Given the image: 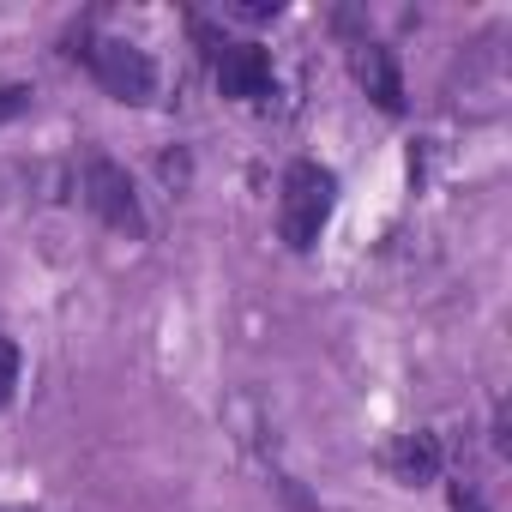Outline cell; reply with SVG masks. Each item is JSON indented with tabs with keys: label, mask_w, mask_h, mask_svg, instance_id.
Returning <instances> with one entry per match:
<instances>
[{
	"label": "cell",
	"mask_w": 512,
	"mask_h": 512,
	"mask_svg": "<svg viewBox=\"0 0 512 512\" xmlns=\"http://www.w3.org/2000/svg\"><path fill=\"white\" fill-rule=\"evenodd\" d=\"M67 55L85 61L97 73V85L115 97V103H151L157 97V61L127 43V37H91V31H73L67 37Z\"/></svg>",
	"instance_id": "obj_2"
},
{
	"label": "cell",
	"mask_w": 512,
	"mask_h": 512,
	"mask_svg": "<svg viewBox=\"0 0 512 512\" xmlns=\"http://www.w3.org/2000/svg\"><path fill=\"white\" fill-rule=\"evenodd\" d=\"M31 109V85H0V121H13Z\"/></svg>",
	"instance_id": "obj_8"
},
{
	"label": "cell",
	"mask_w": 512,
	"mask_h": 512,
	"mask_svg": "<svg viewBox=\"0 0 512 512\" xmlns=\"http://www.w3.org/2000/svg\"><path fill=\"white\" fill-rule=\"evenodd\" d=\"M350 67H356V85H362L386 115H404V79H398V61H392L386 43L362 37V43L350 49Z\"/></svg>",
	"instance_id": "obj_5"
},
{
	"label": "cell",
	"mask_w": 512,
	"mask_h": 512,
	"mask_svg": "<svg viewBox=\"0 0 512 512\" xmlns=\"http://www.w3.org/2000/svg\"><path fill=\"white\" fill-rule=\"evenodd\" d=\"M452 512H488V506H482V494H476V488L452 482Z\"/></svg>",
	"instance_id": "obj_9"
},
{
	"label": "cell",
	"mask_w": 512,
	"mask_h": 512,
	"mask_svg": "<svg viewBox=\"0 0 512 512\" xmlns=\"http://www.w3.org/2000/svg\"><path fill=\"white\" fill-rule=\"evenodd\" d=\"M13 392H19V344L0 332V410L13 404Z\"/></svg>",
	"instance_id": "obj_7"
},
{
	"label": "cell",
	"mask_w": 512,
	"mask_h": 512,
	"mask_svg": "<svg viewBox=\"0 0 512 512\" xmlns=\"http://www.w3.org/2000/svg\"><path fill=\"white\" fill-rule=\"evenodd\" d=\"M193 37L217 73V91L235 97V103H272L278 97V73H272V55L260 43H247V37H223L217 25L193 19Z\"/></svg>",
	"instance_id": "obj_3"
},
{
	"label": "cell",
	"mask_w": 512,
	"mask_h": 512,
	"mask_svg": "<svg viewBox=\"0 0 512 512\" xmlns=\"http://www.w3.org/2000/svg\"><path fill=\"white\" fill-rule=\"evenodd\" d=\"M386 464H392L398 482H434V476H440V440L416 428V434H404V440L386 452Z\"/></svg>",
	"instance_id": "obj_6"
},
{
	"label": "cell",
	"mask_w": 512,
	"mask_h": 512,
	"mask_svg": "<svg viewBox=\"0 0 512 512\" xmlns=\"http://www.w3.org/2000/svg\"><path fill=\"white\" fill-rule=\"evenodd\" d=\"M0 512H25V506H0Z\"/></svg>",
	"instance_id": "obj_10"
},
{
	"label": "cell",
	"mask_w": 512,
	"mask_h": 512,
	"mask_svg": "<svg viewBox=\"0 0 512 512\" xmlns=\"http://www.w3.org/2000/svg\"><path fill=\"white\" fill-rule=\"evenodd\" d=\"M85 199H91V211H97L109 229H121V235H145V211H139L133 175H127L115 157H103V151L85 157Z\"/></svg>",
	"instance_id": "obj_4"
},
{
	"label": "cell",
	"mask_w": 512,
	"mask_h": 512,
	"mask_svg": "<svg viewBox=\"0 0 512 512\" xmlns=\"http://www.w3.org/2000/svg\"><path fill=\"white\" fill-rule=\"evenodd\" d=\"M332 205H338V175L326 163H314V157H296L284 169V193H278V235L296 253L320 247V235L332 223Z\"/></svg>",
	"instance_id": "obj_1"
}]
</instances>
